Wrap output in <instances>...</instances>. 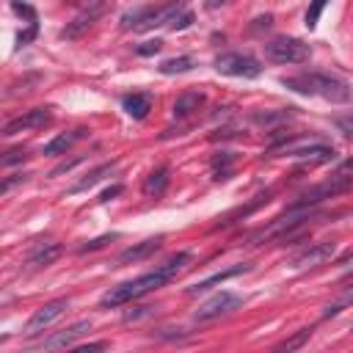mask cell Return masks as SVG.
Listing matches in <instances>:
<instances>
[{"mask_svg":"<svg viewBox=\"0 0 353 353\" xmlns=\"http://www.w3.org/2000/svg\"><path fill=\"white\" fill-rule=\"evenodd\" d=\"M281 83L290 91H298L306 97H323L328 102H347L350 99V85L342 77L323 74V72H301L295 77H284Z\"/></svg>","mask_w":353,"mask_h":353,"instance_id":"obj_1","label":"cell"},{"mask_svg":"<svg viewBox=\"0 0 353 353\" xmlns=\"http://www.w3.org/2000/svg\"><path fill=\"white\" fill-rule=\"evenodd\" d=\"M165 281H171L168 276H165V270L163 268H157L154 273H143V276H138V279H132V281H124V284H116V287H110L102 298H99V306H121V303H130V301H138L141 295H146V292H152V290H157V287H163Z\"/></svg>","mask_w":353,"mask_h":353,"instance_id":"obj_2","label":"cell"},{"mask_svg":"<svg viewBox=\"0 0 353 353\" xmlns=\"http://www.w3.org/2000/svg\"><path fill=\"white\" fill-rule=\"evenodd\" d=\"M309 55L312 47L295 36H279L265 44V58H270L273 63H303L309 61Z\"/></svg>","mask_w":353,"mask_h":353,"instance_id":"obj_3","label":"cell"},{"mask_svg":"<svg viewBox=\"0 0 353 353\" xmlns=\"http://www.w3.org/2000/svg\"><path fill=\"white\" fill-rule=\"evenodd\" d=\"M215 69L221 74H229V77H259L262 66L256 58L245 55V52H223L215 58Z\"/></svg>","mask_w":353,"mask_h":353,"instance_id":"obj_4","label":"cell"},{"mask_svg":"<svg viewBox=\"0 0 353 353\" xmlns=\"http://www.w3.org/2000/svg\"><path fill=\"white\" fill-rule=\"evenodd\" d=\"M240 303H243L240 295H234V292H218V295H212L210 301H204V303L193 312V320H196V323H210V320L226 317V314H232L234 309H240Z\"/></svg>","mask_w":353,"mask_h":353,"instance_id":"obj_5","label":"cell"},{"mask_svg":"<svg viewBox=\"0 0 353 353\" xmlns=\"http://www.w3.org/2000/svg\"><path fill=\"white\" fill-rule=\"evenodd\" d=\"M350 182H353V179H345V176H331V179H325V182H320V185H314V188L303 190V193L298 196L295 207H314L317 201L331 199V196H336V193L347 190V188H350Z\"/></svg>","mask_w":353,"mask_h":353,"instance_id":"obj_6","label":"cell"},{"mask_svg":"<svg viewBox=\"0 0 353 353\" xmlns=\"http://www.w3.org/2000/svg\"><path fill=\"white\" fill-rule=\"evenodd\" d=\"M69 309V301L66 298H58V301H50V303H44V306H39L33 314H30V320L25 323V334H39V331H44L50 323H55L63 312Z\"/></svg>","mask_w":353,"mask_h":353,"instance_id":"obj_7","label":"cell"},{"mask_svg":"<svg viewBox=\"0 0 353 353\" xmlns=\"http://www.w3.org/2000/svg\"><path fill=\"white\" fill-rule=\"evenodd\" d=\"M50 119H52L50 108H33V110H28L25 116L11 119V121L3 127V135H17V132H22V130H36V127H44Z\"/></svg>","mask_w":353,"mask_h":353,"instance_id":"obj_8","label":"cell"},{"mask_svg":"<svg viewBox=\"0 0 353 353\" xmlns=\"http://www.w3.org/2000/svg\"><path fill=\"white\" fill-rule=\"evenodd\" d=\"M91 331V323L88 320H80V323H74V325H69V328H63V331H58V334H52V336H47V339H41V350H55V347H72L74 345V339H80L83 334H88Z\"/></svg>","mask_w":353,"mask_h":353,"instance_id":"obj_9","label":"cell"},{"mask_svg":"<svg viewBox=\"0 0 353 353\" xmlns=\"http://www.w3.org/2000/svg\"><path fill=\"white\" fill-rule=\"evenodd\" d=\"M334 251H336V243H334V240H323V243L309 245L303 254H298V256L292 259V265H295V268H314V265L328 262V259L334 256Z\"/></svg>","mask_w":353,"mask_h":353,"instance_id":"obj_10","label":"cell"},{"mask_svg":"<svg viewBox=\"0 0 353 353\" xmlns=\"http://www.w3.org/2000/svg\"><path fill=\"white\" fill-rule=\"evenodd\" d=\"M182 11H185V0H171V3H168V6H163L160 11H149V14H146V19H143L135 30H152V28L171 25Z\"/></svg>","mask_w":353,"mask_h":353,"instance_id":"obj_11","label":"cell"},{"mask_svg":"<svg viewBox=\"0 0 353 353\" xmlns=\"http://www.w3.org/2000/svg\"><path fill=\"white\" fill-rule=\"evenodd\" d=\"M160 243H163V237H149V240H143V243H138V245H130V248H124L121 254H119V265H135V262H141V259H146L149 254H154L157 248H160Z\"/></svg>","mask_w":353,"mask_h":353,"instance_id":"obj_12","label":"cell"},{"mask_svg":"<svg viewBox=\"0 0 353 353\" xmlns=\"http://www.w3.org/2000/svg\"><path fill=\"white\" fill-rule=\"evenodd\" d=\"M85 135H88V130H83V127H80V130H72V132H63V135H55L50 143H44L41 154H50V157H52V154H63L66 149H72V146H74L77 141H83Z\"/></svg>","mask_w":353,"mask_h":353,"instance_id":"obj_13","label":"cell"},{"mask_svg":"<svg viewBox=\"0 0 353 353\" xmlns=\"http://www.w3.org/2000/svg\"><path fill=\"white\" fill-rule=\"evenodd\" d=\"M248 270V265H234V268H226V270H221V273H212L210 279H204V281H196L193 287H188V295H199V292H207V290H212L215 284H223L226 279H232V276H240V273H245Z\"/></svg>","mask_w":353,"mask_h":353,"instance_id":"obj_14","label":"cell"},{"mask_svg":"<svg viewBox=\"0 0 353 353\" xmlns=\"http://www.w3.org/2000/svg\"><path fill=\"white\" fill-rule=\"evenodd\" d=\"M121 108L130 119H146V113L152 110V97L149 94H130L121 99Z\"/></svg>","mask_w":353,"mask_h":353,"instance_id":"obj_15","label":"cell"},{"mask_svg":"<svg viewBox=\"0 0 353 353\" xmlns=\"http://www.w3.org/2000/svg\"><path fill=\"white\" fill-rule=\"evenodd\" d=\"M116 171V163H102V165H97L94 171H88L80 182H74L72 188H69V193H83V190H88V188H94L99 179H105L108 174H113Z\"/></svg>","mask_w":353,"mask_h":353,"instance_id":"obj_16","label":"cell"},{"mask_svg":"<svg viewBox=\"0 0 353 353\" xmlns=\"http://www.w3.org/2000/svg\"><path fill=\"white\" fill-rule=\"evenodd\" d=\"M61 245L58 243H44V245H39L30 256H28V265L30 268H44V265H50V262H55L58 256H61Z\"/></svg>","mask_w":353,"mask_h":353,"instance_id":"obj_17","label":"cell"},{"mask_svg":"<svg viewBox=\"0 0 353 353\" xmlns=\"http://www.w3.org/2000/svg\"><path fill=\"white\" fill-rule=\"evenodd\" d=\"M97 19V8H91V11H85V14H80V17H74L63 30H61V39H77L83 30H88L91 28V22Z\"/></svg>","mask_w":353,"mask_h":353,"instance_id":"obj_18","label":"cell"},{"mask_svg":"<svg viewBox=\"0 0 353 353\" xmlns=\"http://www.w3.org/2000/svg\"><path fill=\"white\" fill-rule=\"evenodd\" d=\"M201 102H204V94H201V91H185V94H179L176 102H174V116H188V113L199 110Z\"/></svg>","mask_w":353,"mask_h":353,"instance_id":"obj_19","label":"cell"},{"mask_svg":"<svg viewBox=\"0 0 353 353\" xmlns=\"http://www.w3.org/2000/svg\"><path fill=\"white\" fill-rule=\"evenodd\" d=\"M165 185H168V168L160 165V168H154V171L146 176V182H143V193H146V196H160V193L165 190Z\"/></svg>","mask_w":353,"mask_h":353,"instance_id":"obj_20","label":"cell"},{"mask_svg":"<svg viewBox=\"0 0 353 353\" xmlns=\"http://www.w3.org/2000/svg\"><path fill=\"white\" fill-rule=\"evenodd\" d=\"M157 69H160L163 74H182V72H190V69H193V58H188V55L168 58V61H163Z\"/></svg>","mask_w":353,"mask_h":353,"instance_id":"obj_21","label":"cell"},{"mask_svg":"<svg viewBox=\"0 0 353 353\" xmlns=\"http://www.w3.org/2000/svg\"><path fill=\"white\" fill-rule=\"evenodd\" d=\"M347 306H353V287H350V290H345V292H342L336 301H331V303L323 309V320L336 317V314H339V312H345Z\"/></svg>","mask_w":353,"mask_h":353,"instance_id":"obj_22","label":"cell"},{"mask_svg":"<svg viewBox=\"0 0 353 353\" xmlns=\"http://www.w3.org/2000/svg\"><path fill=\"white\" fill-rule=\"evenodd\" d=\"M309 336H312V328H301V331H295L290 339H284V342H279L276 345V350H298V347H303L306 342H309Z\"/></svg>","mask_w":353,"mask_h":353,"instance_id":"obj_23","label":"cell"},{"mask_svg":"<svg viewBox=\"0 0 353 353\" xmlns=\"http://www.w3.org/2000/svg\"><path fill=\"white\" fill-rule=\"evenodd\" d=\"M290 116H292V108L276 110V113H254V121L256 124H273V121H287Z\"/></svg>","mask_w":353,"mask_h":353,"instance_id":"obj_24","label":"cell"},{"mask_svg":"<svg viewBox=\"0 0 353 353\" xmlns=\"http://www.w3.org/2000/svg\"><path fill=\"white\" fill-rule=\"evenodd\" d=\"M325 3H328V0H312V3H309V11H306V28H309V30L317 25V19H320Z\"/></svg>","mask_w":353,"mask_h":353,"instance_id":"obj_25","label":"cell"},{"mask_svg":"<svg viewBox=\"0 0 353 353\" xmlns=\"http://www.w3.org/2000/svg\"><path fill=\"white\" fill-rule=\"evenodd\" d=\"M334 124H336V130H339V132H345L347 138H353V110L339 113V116L334 119Z\"/></svg>","mask_w":353,"mask_h":353,"instance_id":"obj_26","label":"cell"},{"mask_svg":"<svg viewBox=\"0 0 353 353\" xmlns=\"http://www.w3.org/2000/svg\"><path fill=\"white\" fill-rule=\"evenodd\" d=\"M119 234H102V237H94V240H88L85 245H80V254H88V251H97V248H105L110 240H116Z\"/></svg>","mask_w":353,"mask_h":353,"instance_id":"obj_27","label":"cell"},{"mask_svg":"<svg viewBox=\"0 0 353 353\" xmlns=\"http://www.w3.org/2000/svg\"><path fill=\"white\" fill-rule=\"evenodd\" d=\"M160 50H163V41H160V39H149V41H143V44L135 47L138 55H154V52H160Z\"/></svg>","mask_w":353,"mask_h":353,"instance_id":"obj_28","label":"cell"},{"mask_svg":"<svg viewBox=\"0 0 353 353\" xmlns=\"http://www.w3.org/2000/svg\"><path fill=\"white\" fill-rule=\"evenodd\" d=\"M80 160H83L80 154H77V157H72V160H61V163H58V165H55V168L50 171V176H61V174H66V171H72V168H74V165H77Z\"/></svg>","mask_w":353,"mask_h":353,"instance_id":"obj_29","label":"cell"},{"mask_svg":"<svg viewBox=\"0 0 353 353\" xmlns=\"http://www.w3.org/2000/svg\"><path fill=\"white\" fill-rule=\"evenodd\" d=\"M190 22H193V14H190V11H182V14H179L168 28H171V30H185Z\"/></svg>","mask_w":353,"mask_h":353,"instance_id":"obj_30","label":"cell"},{"mask_svg":"<svg viewBox=\"0 0 353 353\" xmlns=\"http://www.w3.org/2000/svg\"><path fill=\"white\" fill-rule=\"evenodd\" d=\"M28 157V152L25 149H11L6 157H3V165L8 168V165H14V163H19V160H25Z\"/></svg>","mask_w":353,"mask_h":353,"instance_id":"obj_31","label":"cell"},{"mask_svg":"<svg viewBox=\"0 0 353 353\" xmlns=\"http://www.w3.org/2000/svg\"><path fill=\"white\" fill-rule=\"evenodd\" d=\"M28 179V174H14V176H8V179H3V185H0V190L3 193H8L14 185H19V182H25Z\"/></svg>","mask_w":353,"mask_h":353,"instance_id":"obj_32","label":"cell"},{"mask_svg":"<svg viewBox=\"0 0 353 353\" xmlns=\"http://www.w3.org/2000/svg\"><path fill=\"white\" fill-rule=\"evenodd\" d=\"M36 30H39V28H36V25H30V28H28V30H22V33H19V36H17V47H25V44H28V41H33V36H36Z\"/></svg>","mask_w":353,"mask_h":353,"instance_id":"obj_33","label":"cell"},{"mask_svg":"<svg viewBox=\"0 0 353 353\" xmlns=\"http://www.w3.org/2000/svg\"><path fill=\"white\" fill-rule=\"evenodd\" d=\"M336 176H345V179H353V154L336 168Z\"/></svg>","mask_w":353,"mask_h":353,"instance_id":"obj_34","label":"cell"},{"mask_svg":"<svg viewBox=\"0 0 353 353\" xmlns=\"http://www.w3.org/2000/svg\"><path fill=\"white\" fill-rule=\"evenodd\" d=\"M270 25H273V17H270V14H265V17H256V19H254V25H251V30H254V33H256V30H262V28L268 30Z\"/></svg>","mask_w":353,"mask_h":353,"instance_id":"obj_35","label":"cell"},{"mask_svg":"<svg viewBox=\"0 0 353 353\" xmlns=\"http://www.w3.org/2000/svg\"><path fill=\"white\" fill-rule=\"evenodd\" d=\"M14 11H17V14H22V17H28L30 22H36V11H33L30 6H25V3H14Z\"/></svg>","mask_w":353,"mask_h":353,"instance_id":"obj_36","label":"cell"},{"mask_svg":"<svg viewBox=\"0 0 353 353\" xmlns=\"http://www.w3.org/2000/svg\"><path fill=\"white\" fill-rule=\"evenodd\" d=\"M121 190H124L121 185H113V188H108V190H102V193H99V201H110V199H116Z\"/></svg>","mask_w":353,"mask_h":353,"instance_id":"obj_37","label":"cell"},{"mask_svg":"<svg viewBox=\"0 0 353 353\" xmlns=\"http://www.w3.org/2000/svg\"><path fill=\"white\" fill-rule=\"evenodd\" d=\"M149 312H152V306H138L135 312H127V314H124V320H138V317H146Z\"/></svg>","mask_w":353,"mask_h":353,"instance_id":"obj_38","label":"cell"},{"mask_svg":"<svg viewBox=\"0 0 353 353\" xmlns=\"http://www.w3.org/2000/svg\"><path fill=\"white\" fill-rule=\"evenodd\" d=\"M108 345L105 342H91V345H80L77 350H83V353H91V350H105Z\"/></svg>","mask_w":353,"mask_h":353,"instance_id":"obj_39","label":"cell"},{"mask_svg":"<svg viewBox=\"0 0 353 353\" xmlns=\"http://www.w3.org/2000/svg\"><path fill=\"white\" fill-rule=\"evenodd\" d=\"M229 0H204V8L207 11H215V8H221V6H226Z\"/></svg>","mask_w":353,"mask_h":353,"instance_id":"obj_40","label":"cell"},{"mask_svg":"<svg viewBox=\"0 0 353 353\" xmlns=\"http://www.w3.org/2000/svg\"><path fill=\"white\" fill-rule=\"evenodd\" d=\"M88 6H91V8H99V6H102V0H88Z\"/></svg>","mask_w":353,"mask_h":353,"instance_id":"obj_41","label":"cell"},{"mask_svg":"<svg viewBox=\"0 0 353 353\" xmlns=\"http://www.w3.org/2000/svg\"><path fill=\"white\" fill-rule=\"evenodd\" d=\"M350 328H353V325H350Z\"/></svg>","mask_w":353,"mask_h":353,"instance_id":"obj_42","label":"cell"}]
</instances>
